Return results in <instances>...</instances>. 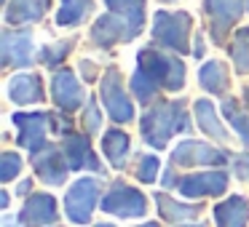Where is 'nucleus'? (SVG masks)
I'll list each match as a JSON object with an SVG mask.
<instances>
[{"instance_id":"nucleus-1","label":"nucleus","mask_w":249,"mask_h":227,"mask_svg":"<svg viewBox=\"0 0 249 227\" xmlns=\"http://www.w3.org/2000/svg\"><path fill=\"white\" fill-rule=\"evenodd\" d=\"M185 83V65L172 54H163L156 49H145L137 56V72L131 75L129 86L134 97L142 104H147L156 97L158 88H169V91H179Z\"/></svg>"},{"instance_id":"nucleus-2","label":"nucleus","mask_w":249,"mask_h":227,"mask_svg":"<svg viewBox=\"0 0 249 227\" xmlns=\"http://www.w3.org/2000/svg\"><path fill=\"white\" fill-rule=\"evenodd\" d=\"M185 129H188L185 102H163L158 107L147 110L145 118H142V136L156 150H163L166 142Z\"/></svg>"},{"instance_id":"nucleus-3","label":"nucleus","mask_w":249,"mask_h":227,"mask_svg":"<svg viewBox=\"0 0 249 227\" xmlns=\"http://www.w3.org/2000/svg\"><path fill=\"white\" fill-rule=\"evenodd\" d=\"M190 27L193 19L185 11H158L153 16V38L177 54H188L190 51Z\"/></svg>"},{"instance_id":"nucleus-4","label":"nucleus","mask_w":249,"mask_h":227,"mask_svg":"<svg viewBox=\"0 0 249 227\" xmlns=\"http://www.w3.org/2000/svg\"><path fill=\"white\" fill-rule=\"evenodd\" d=\"M102 102L107 115L115 120V123H129L134 118V107L129 102V94L124 91V81H121V72L115 67H107L102 78Z\"/></svg>"},{"instance_id":"nucleus-5","label":"nucleus","mask_w":249,"mask_h":227,"mask_svg":"<svg viewBox=\"0 0 249 227\" xmlns=\"http://www.w3.org/2000/svg\"><path fill=\"white\" fill-rule=\"evenodd\" d=\"M99 198V182L97 179H78L65 198V211L75 225H86L91 219V211Z\"/></svg>"},{"instance_id":"nucleus-6","label":"nucleus","mask_w":249,"mask_h":227,"mask_svg":"<svg viewBox=\"0 0 249 227\" xmlns=\"http://www.w3.org/2000/svg\"><path fill=\"white\" fill-rule=\"evenodd\" d=\"M102 209L115 216H142L147 211V200L140 190L129 187L124 182H115L102 198Z\"/></svg>"},{"instance_id":"nucleus-7","label":"nucleus","mask_w":249,"mask_h":227,"mask_svg":"<svg viewBox=\"0 0 249 227\" xmlns=\"http://www.w3.org/2000/svg\"><path fill=\"white\" fill-rule=\"evenodd\" d=\"M249 0H206V14L212 22V38L222 43L228 30L247 14Z\"/></svg>"},{"instance_id":"nucleus-8","label":"nucleus","mask_w":249,"mask_h":227,"mask_svg":"<svg viewBox=\"0 0 249 227\" xmlns=\"http://www.w3.org/2000/svg\"><path fill=\"white\" fill-rule=\"evenodd\" d=\"M14 123L19 126V145L30 152H38L46 147V131H49L51 115L49 113H17Z\"/></svg>"},{"instance_id":"nucleus-9","label":"nucleus","mask_w":249,"mask_h":227,"mask_svg":"<svg viewBox=\"0 0 249 227\" xmlns=\"http://www.w3.org/2000/svg\"><path fill=\"white\" fill-rule=\"evenodd\" d=\"M225 161H228L225 152L214 150V147L204 145V142H193V139L177 145L172 152L174 166H220Z\"/></svg>"},{"instance_id":"nucleus-10","label":"nucleus","mask_w":249,"mask_h":227,"mask_svg":"<svg viewBox=\"0 0 249 227\" xmlns=\"http://www.w3.org/2000/svg\"><path fill=\"white\" fill-rule=\"evenodd\" d=\"M33 166L38 171V177L43 179L46 184H65L67 179V158H65V150L62 147H54V145H46L43 150L35 152L33 158Z\"/></svg>"},{"instance_id":"nucleus-11","label":"nucleus","mask_w":249,"mask_h":227,"mask_svg":"<svg viewBox=\"0 0 249 227\" xmlns=\"http://www.w3.org/2000/svg\"><path fill=\"white\" fill-rule=\"evenodd\" d=\"M137 35L140 32H137L134 27H129L124 19L113 16V14L99 16L91 27V40L97 46H102V49H110V46H115V43H126V40H134Z\"/></svg>"},{"instance_id":"nucleus-12","label":"nucleus","mask_w":249,"mask_h":227,"mask_svg":"<svg viewBox=\"0 0 249 227\" xmlns=\"http://www.w3.org/2000/svg\"><path fill=\"white\" fill-rule=\"evenodd\" d=\"M179 193L185 198H204V195H222L228 190V174L222 171H204V174H190L179 179Z\"/></svg>"},{"instance_id":"nucleus-13","label":"nucleus","mask_w":249,"mask_h":227,"mask_svg":"<svg viewBox=\"0 0 249 227\" xmlns=\"http://www.w3.org/2000/svg\"><path fill=\"white\" fill-rule=\"evenodd\" d=\"M0 56L6 67H30L33 62V38L30 32H3V43H0Z\"/></svg>"},{"instance_id":"nucleus-14","label":"nucleus","mask_w":249,"mask_h":227,"mask_svg":"<svg viewBox=\"0 0 249 227\" xmlns=\"http://www.w3.org/2000/svg\"><path fill=\"white\" fill-rule=\"evenodd\" d=\"M62 150H65V158H67V166L81 171V168H91V171H102L99 161L94 158L91 152V145L83 134H65V142H62Z\"/></svg>"},{"instance_id":"nucleus-15","label":"nucleus","mask_w":249,"mask_h":227,"mask_svg":"<svg viewBox=\"0 0 249 227\" xmlns=\"http://www.w3.org/2000/svg\"><path fill=\"white\" fill-rule=\"evenodd\" d=\"M51 91H54L56 107L65 110V113H72V110H78L83 104V88L70 70L56 72L54 81H51Z\"/></svg>"},{"instance_id":"nucleus-16","label":"nucleus","mask_w":249,"mask_h":227,"mask_svg":"<svg viewBox=\"0 0 249 227\" xmlns=\"http://www.w3.org/2000/svg\"><path fill=\"white\" fill-rule=\"evenodd\" d=\"M54 219H56V200L43 193L27 198V203L22 206V214H19V222H24L27 227H43L51 225Z\"/></svg>"},{"instance_id":"nucleus-17","label":"nucleus","mask_w":249,"mask_h":227,"mask_svg":"<svg viewBox=\"0 0 249 227\" xmlns=\"http://www.w3.org/2000/svg\"><path fill=\"white\" fill-rule=\"evenodd\" d=\"M8 97L17 104H35L43 99V86H40V78L33 72H19L8 81Z\"/></svg>"},{"instance_id":"nucleus-18","label":"nucleus","mask_w":249,"mask_h":227,"mask_svg":"<svg viewBox=\"0 0 249 227\" xmlns=\"http://www.w3.org/2000/svg\"><path fill=\"white\" fill-rule=\"evenodd\" d=\"M214 222L217 227H247L249 222V203L241 195L222 200L214 206Z\"/></svg>"},{"instance_id":"nucleus-19","label":"nucleus","mask_w":249,"mask_h":227,"mask_svg":"<svg viewBox=\"0 0 249 227\" xmlns=\"http://www.w3.org/2000/svg\"><path fill=\"white\" fill-rule=\"evenodd\" d=\"M107 3V14L124 19L129 27L142 32L145 27V0H105Z\"/></svg>"},{"instance_id":"nucleus-20","label":"nucleus","mask_w":249,"mask_h":227,"mask_svg":"<svg viewBox=\"0 0 249 227\" xmlns=\"http://www.w3.org/2000/svg\"><path fill=\"white\" fill-rule=\"evenodd\" d=\"M49 0H11L6 8V22L8 24H24V22H38L46 14Z\"/></svg>"},{"instance_id":"nucleus-21","label":"nucleus","mask_w":249,"mask_h":227,"mask_svg":"<svg viewBox=\"0 0 249 227\" xmlns=\"http://www.w3.org/2000/svg\"><path fill=\"white\" fill-rule=\"evenodd\" d=\"M193 110H196V120H198V126L204 129V134L214 136L217 142H228V131L222 129L220 118L214 115V104H212L209 99H198Z\"/></svg>"},{"instance_id":"nucleus-22","label":"nucleus","mask_w":249,"mask_h":227,"mask_svg":"<svg viewBox=\"0 0 249 227\" xmlns=\"http://www.w3.org/2000/svg\"><path fill=\"white\" fill-rule=\"evenodd\" d=\"M102 150L107 155V161L113 163L115 168H124L126 155H129V136L124 134L121 129H110L102 139Z\"/></svg>"},{"instance_id":"nucleus-23","label":"nucleus","mask_w":249,"mask_h":227,"mask_svg":"<svg viewBox=\"0 0 249 227\" xmlns=\"http://www.w3.org/2000/svg\"><path fill=\"white\" fill-rule=\"evenodd\" d=\"M198 81H201V86L212 94H225L228 91V72L220 62H206L198 72Z\"/></svg>"},{"instance_id":"nucleus-24","label":"nucleus","mask_w":249,"mask_h":227,"mask_svg":"<svg viewBox=\"0 0 249 227\" xmlns=\"http://www.w3.org/2000/svg\"><path fill=\"white\" fill-rule=\"evenodd\" d=\"M156 203L158 209H161V216L169 222H179V219H193L196 214L201 211V206H185V203H177V200H172L169 195L158 193L156 195Z\"/></svg>"},{"instance_id":"nucleus-25","label":"nucleus","mask_w":249,"mask_h":227,"mask_svg":"<svg viewBox=\"0 0 249 227\" xmlns=\"http://www.w3.org/2000/svg\"><path fill=\"white\" fill-rule=\"evenodd\" d=\"M89 11H91V0H62V8L56 14V24L59 27L78 24Z\"/></svg>"},{"instance_id":"nucleus-26","label":"nucleus","mask_w":249,"mask_h":227,"mask_svg":"<svg viewBox=\"0 0 249 227\" xmlns=\"http://www.w3.org/2000/svg\"><path fill=\"white\" fill-rule=\"evenodd\" d=\"M222 115H225L228 123L236 129V134H238V139L244 142V147H249V118L238 110V104L233 102V99H225V102H222Z\"/></svg>"},{"instance_id":"nucleus-27","label":"nucleus","mask_w":249,"mask_h":227,"mask_svg":"<svg viewBox=\"0 0 249 227\" xmlns=\"http://www.w3.org/2000/svg\"><path fill=\"white\" fill-rule=\"evenodd\" d=\"M231 56H233V65H236V72H249V27L236 32Z\"/></svg>"},{"instance_id":"nucleus-28","label":"nucleus","mask_w":249,"mask_h":227,"mask_svg":"<svg viewBox=\"0 0 249 227\" xmlns=\"http://www.w3.org/2000/svg\"><path fill=\"white\" fill-rule=\"evenodd\" d=\"M137 179L140 182H156L158 177V158L156 155H142L140 161H137Z\"/></svg>"},{"instance_id":"nucleus-29","label":"nucleus","mask_w":249,"mask_h":227,"mask_svg":"<svg viewBox=\"0 0 249 227\" xmlns=\"http://www.w3.org/2000/svg\"><path fill=\"white\" fill-rule=\"evenodd\" d=\"M19 171H22V158L17 152H3V158H0V179L11 182Z\"/></svg>"},{"instance_id":"nucleus-30","label":"nucleus","mask_w":249,"mask_h":227,"mask_svg":"<svg viewBox=\"0 0 249 227\" xmlns=\"http://www.w3.org/2000/svg\"><path fill=\"white\" fill-rule=\"evenodd\" d=\"M70 46H72V40H67V43H56V46H51V49H43V51H40V62L54 67L62 56L70 54Z\"/></svg>"},{"instance_id":"nucleus-31","label":"nucleus","mask_w":249,"mask_h":227,"mask_svg":"<svg viewBox=\"0 0 249 227\" xmlns=\"http://www.w3.org/2000/svg\"><path fill=\"white\" fill-rule=\"evenodd\" d=\"M83 126H86V134H94V131H99V126H102V118H99V110H97V102H94V99H89V102H86Z\"/></svg>"},{"instance_id":"nucleus-32","label":"nucleus","mask_w":249,"mask_h":227,"mask_svg":"<svg viewBox=\"0 0 249 227\" xmlns=\"http://www.w3.org/2000/svg\"><path fill=\"white\" fill-rule=\"evenodd\" d=\"M236 174H238V179L249 177V158H238L236 161Z\"/></svg>"},{"instance_id":"nucleus-33","label":"nucleus","mask_w":249,"mask_h":227,"mask_svg":"<svg viewBox=\"0 0 249 227\" xmlns=\"http://www.w3.org/2000/svg\"><path fill=\"white\" fill-rule=\"evenodd\" d=\"M81 70H83V78H86V81H94V67L89 65V62H83Z\"/></svg>"},{"instance_id":"nucleus-34","label":"nucleus","mask_w":249,"mask_h":227,"mask_svg":"<svg viewBox=\"0 0 249 227\" xmlns=\"http://www.w3.org/2000/svg\"><path fill=\"white\" fill-rule=\"evenodd\" d=\"M30 187H33V182H30V179H24V182H19L17 193H19V195H24V193H30Z\"/></svg>"},{"instance_id":"nucleus-35","label":"nucleus","mask_w":249,"mask_h":227,"mask_svg":"<svg viewBox=\"0 0 249 227\" xmlns=\"http://www.w3.org/2000/svg\"><path fill=\"white\" fill-rule=\"evenodd\" d=\"M3 227H22V225H17L14 219H6V225H3Z\"/></svg>"},{"instance_id":"nucleus-36","label":"nucleus","mask_w":249,"mask_h":227,"mask_svg":"<svg viewBox=\"0 0 249 227\" xmlns=\"http://www.w3.org/2000/svg\"><path fill=\"white\" fill-rule=\"evenodd\" d=\"M140 227H158L156 222H145V225H140Z\"/></svg>"},{"instance_id":"nucleus-37","label":"nucleus","mask_w":249,"mask_h":227,"mask_svg":"<svg viewBox=\"0 0 249 227\" xmlns=\"http://www.w3.org/2000/svg\"><path fill=\"white\" fill-rule=\"evenodd\" d=\"M94 227H115V225H107V222H102V225H94Z\"/></svg>"},{"instance_id":"nucleus-38","label":"nucleus","mask_w":249,"mask_h":227,"mask_svg":"<svg viewBox=\"0 0 249 227\" xmlns=\"http://www.w3.org/2000/svg\"><path fill=\"white\" fill-rule=\"evenodd\" d=\"M185 227H204V225H185Z\"/></svg>"},{"instance_id":"nucleus-39","label":"nucleus","mask_w":249,"mask_h":227,"mask_svg":"<svg viewBox=\"0 0 249 227\" xmlns=\"http://www.w3.org/2000/svg\"><path fill=\"white\" fill-rule=\"evenodd\" d=\"M247 104H249V88H247Z\"/></svg>"}]
</instances>
